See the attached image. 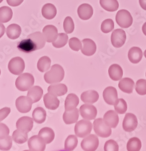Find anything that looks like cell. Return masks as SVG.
Masks as SVG:
<instances>
[{"label":"cell","mask_w":146,"mask_h":151,"mask_svg":"<svg viewBox=\"0 0 146 151\" xmlns=\"http://www.w3.org/2000/svg\"><path fill=\"white\" fill-rule=\"evenodd\" d=\"M12 137L13 140L18 144H23L28 140L27 133L24 132L18 129L13 132Z\"/></svg>","instance_id":"cell-37"},{"label":"cell","mask_w":146,"mask_h":151,"mask_svg":"<svg viewBox=\"0 0 146 151\" xmlns=\"http://www.w3.org/2000/svg\"><path fill=\"white\" fill-rule=\"evenodd\" d=\"M82 46L81 52L85 56H91L93 55L96 51V45L91 39H84L82 41Z\"/></svg>","instance_id":"cell-15"},{"label":"cell","mask_w":146,"mask_h":151,"mask_svg":"<svg viewBox=\"0 0 146 151\" xmlns=\"http://www.w3.org/2000/svg\"><path fill=\"white\" fill-rule=\"evenodd\" d=\"M33 102L32 99L28 96H20L16 100V107L21 113L29 112L32 106Z\"/></svg>","instance_id":"cell-9"},{"label":"cell","mask_w":146,"mask_h":151,"mask_svg":"<svg viewBox=\"0 0 146 151\" xmlns=\"http://www.w3.org/2000/svg\"><path fill=\"white\" fill-rule=\"evenodd\" d=\"M100 96L98 92L95 90H90L83 92L81 95V99L85 104H93L98 101Z\"/></svg>","instance_id":"cell-23"},{"label":"cell","mask_w":146,"mask_h":151,"mask_svg":"<svg viewBox=\"0 0 146 151\" xmlns=\"http://www.w3.org/2000/svg\"><path fill=\"white\" fill-rule=\"evenodd\" d=\"M46 143L43 138L38 135H33L28 140V146L30 150L43 151L46 149Z\"/></svg>","instance_id":"cell-12"},{"label":"cell","mask_w":146,"mask_h":151,"mask_svg":"<svg viewBox=\"0 0 146 151\" xmlns=\"http://www.w3.org/2000/svg\"><path fill=\"white\" fill-rule=\"evenodd\" d=\"M10 108L9 107H5L0 109V122L4 120L10 114Z\"/></svg>","instance_id":"cell-49"},{"label":"cell","mask_w":146,"mask_h":151,"mask_svg":"<svg viewBox=\"0 0 146 151\" xmlns=\"http://www.w3.org/2000/svg\"><path fill=\"white\" fill-rule=\"evenodd\" d=\"M139 3L141 8L146 10V0H139Z\"/></svg>","instance_id":"cell-52"},{"label":"cell","mask_w":146,"mask_h":151,"mask_svg":"<svg viewBox=\"0 0 146 151\" xmlns=\"http://www.w3.org/2000/svg\"><path fill=\"white\" fill-rule=\"evenodd\" d=\"M38 135L41 137L46 144H49L53 142L55 138V132L53 130L50 128H43L39 133Z\"/></svg>","instance_id":"cell-31"},{"label":"cell","mask_w":146,"mask_h":151,"mask_svg":"<svg viewBox=\"0 0 146 151\" xmlns=\"http://www.w3.org/2000/svg\"><path fill=\"white\" fill-rule=\"evenodd\" d=\"M92 123L88 120H81L78 122L75 127V135L80 138H84L89 135L92 129Z\"/></svg>","instance_id":"cell-4"},{"label":"cell","mask_w":146,"mask_h":151,"mask_svg":"<svg viewBox=\"0 0 146 151\" xmlns=\"http://www.w3.org/2000/svg\"><path fill=\"white\" fill-rule=\"evenodd\" d=\"M101 6L108 12H115L119 7L117 0H100Z\"/></svg>","instance_id":"cell-34"},{"label":"cell","mask_w":146,"mask_h":151,"mask_svg":"<svg viewBox=\"0 0 146 151\" xmlns=\"http://www.w3.org/2000/svg\"><path fill=\"white\" fill-rule=\"evenodd\" d=\"M115 27L114 22L112 19H107L104 20L101 26V30L104 33H108L112 32Z\"/></svg>","instance_id":"cell-42"},{"label":"cell","mask_w":146,"mask_h":151,"mask_svg":"<svg viewBox=\"0 0 146 151\" xmlns=\"http://www.w3.org/2000/svg\"><path fill=\"white\" fill-rule=\"evenodd\" d=\"M35 79L33 75L26 73L19 75L15 81V86L17 88L21 91H28L31 87L33 86Z\"/></svg>","instance_id":"cell-2"},{"label":"cell","mask_w":146,"mask_h":151,"mask_svg":"<svg viewBox=\"0 0 146 151\" xmlns=\"http://www.w3.org/2000/svg\"><path fill=\"white\" fill-rule=\"evenodd\" d=\"M126 41V34L121 29L115 30L111 35V42L115 48H120L124 45Z\"/></svg>","instance_id":"cell-8"},{"label":"cell","mask_w":146,"mask_h":151,"mask_svg":"<svg viewBox=\"0 0 146 151\" xmlns=\"http://www.w3.org/2000/svg\"><path fill=\"white\" fill-rule=\"evenodd\" d=\"M13 16L12 10L7 6L0 7V22L6 23L11 20Z\"/></svg>","instance_id":"cell-35"},{"label":"cell","mask_w":146,"mask_h":151,"mask_svg":"<svg viewBox=\"0 0 146 151\" xmlns=\"http://www.w3.org/2000/svg\"><path fill=\"white\" fill-rule=\"evenodd\" d=\"M138 126V120L135 115L132 113H127L123 122V129L128 132L134 131Z\"/></svg>","instance_id":"cell-11"},{"label":"cell","mask_w":146,"mask_h":151,"mask_svg":"<svg viewBox=\"0 0 146 151\" xmlns=\"http://www.w3.org/2000/svg\"><path fill=\"white\" fill-rule=\"evenodd\" d=\"M43 95V90L39 86H33L28 90L27 96L29 97L33 104L38 102Z\"/></svg>","instance_id":"cell-27"},{"label":"cell","mask_w":146,"mask_h":151,"mask_svg":"<svg viewBox=\"0 0 146 151\" xmlns=\"http://www.w3.org/2000/svg\"><path fill=\"white\" fill-rule=\"evenodd\" d=\"M63 27L65 32L67 34H70L75 29V25L74 21L70 17H67L63 23Z\"/></svg>","instance_id":"cell-43"},{"label":"cell","mask_w":146,"mask_h":151,"mask_svg":"<svg viewBox=\"0 0 146 151\" xmlns=\"http://www.w3.org/2000/svg\"><path fill=\"white\" fill-rule=\"evenodd\" d=\"M144 55L145 58H146V50H145V51H144Z\"/></svg>","instance_id":"cell-54"},{"label":"cell","mask_w":146,"mask_h":151,"mask_svg":"<svg viewBox=\"0 0 146 151\" xmlns=\"http://www.w3.org/2000/svg\"><path fill=\"white\" fill-rule=\"evenodd\" d=\"M145 77H146V73H145Z\"/></svg>","instance_id":"cell-57"},{"label":"cell","mask_w":146,"mask_h":151,"mask_svg":"<svg viewBox=\"0 0 146 151\" xmlns=\"http://www.w3.org/2000/svg\"><path fill=\"white\" fill-rule=\"evenodd\" d=\"M32 117L33 121H35L36 123L41 124L46 120V112L41 107L36 108L33 111Z\"/></svg>","instance_id":"cell-33"},{"label":"cell","mask_w":146,"mask_h":151,"mask_svg":"<svg viewBox=\"0 0 146 151\" xmlns=\"http://www.w3.org/2000/svg\"><path fill=\"white\" fill-rule=\"evenodd\" d=\"M21 33V28L18 24H12L9 25L6 29V34L9 38L16 40L20 36Z\"/></svg>","instance_id":"cell-30"},{"label":"cell","mask_w":146,"mask_h":151,"mask_svg":"<svg viewBox=\"0 0 146 151\" xmlns=\"http://www.w3.org/2000/svg\"><path fill=\"white\" fill-rule=\"evenodd\" d=\"M80 112L81 117L86 120H94L97 115L96 107L91 104H84L80 108Z\"/></svg>","instance_id":"cell-10"},{"label":"cell","mask_w":146,"mask_h":151,"mask_svg":"<svg viewBox=\"0 0 146 151\" xmlns=\"http://www.w3.org/2000/svg\"><path fill=\"white\" fill-rule=\"evenodd\" d=\"M116 21L121 28L130 27L133 23V18L130 12L125 9L119 10L116 15Z\"/></svg>","instance_id":"cell-5"},{"label":"cell","mask_w":146,"mask_h":151,"mask_svg":"<svg viewBox=\"0 0 146 151\" xmlns=\"http://www.w3.org/2000/svg\"><path fill=\"white\" fill-rule=\"evenodd\" d=\"M5 31H6V29L3 24L0 22V38H1V37L4 35Z\"/></svg>","instance_id":"cell-51"},{"label":"cell","mask_w":146,"mask_h":151,"mask_svg":"<svg viewBox=\"0 0 146 151\" xmlns=\"http://www.w3.org/2000/svg\"><path fill=\"white\" fill-rule=\"evenodd\" d=\"M27 37L32 40L35 43L36 50H40L45 46L46 40L43 33L36 32L29 35Z\"/></svg>","instance_id":"cell-20"},{"label":"cell","mask_w":146,"mask_h":151,"mask_svg":"<svg viewBox=\"0 0 146 151\" xmlns=\"http://www.w3.org/2000/svg\"><path fill=\"white\" fill-rule=\"evenodd\" d=\"M78 118L79 110L77 108L69 111L66 110L63 116V120L67 124H70L77 122Z\"/></svg>","instance_id":"cell-22"},{"label":"cell","mask_w":146,"mask_h":151,"mask_svg":"<svg viewBox=\"0 0 146 151\" xmlns=\"http://www.w3.org/2000/svg\"><path fill=\"white\" fill-rule=\"evenodd\" d=\"M115 111L119 114H124L127 110V105L123 99H118L114 104Z\"/></svg>","instance_id":"cell-40"},{"label":"cell","mask_w":146,"mask_h":151,"mask_svg":"<svg viewBox=\"0 0 146 151\" xmlns=\"http://www.w3.org/2000/svg\"><path fill=\"white\" fill-rule=\"evenodd\" d=\"M134 81L129 78L121 79L118 83L119 88L123 92L127 94L132 93L133 88H134Z\"/></svg>","instance_id":"cell-24"},{"label":"cell","mask_w":146,"mask_h":151,"mask_svg":"<svg viewBox=\"0 0 146 151\" xmlns=\"http://www.w3.org/2000/svg\"><path fill=\"white\" fill-rule=\"evenodd\" d=\"M12 137L8 135L6 138H0V150H9L12 146Z\"/></svg>","instance_id":"cell-44"},{"label":"cell","mask_w":146,"mask_h":151,"mask_svg":"<svg viewBox=\"0 0 146 151\" xmlns=\"http://www.w3.org/2000/svg\"><path fill=\"white\" fill-rule=\"evenodd\" d=\"M99 146V139L98 137L94 134H90L84 137L81 143L82 150L86 151H95Z\"/></svg>","instance_id":"cell-6"},{"label":"cell","mask_w":146,"mask_h":151,"mask_svg":"<svg viewBox=\"0 0 146 151\" xmlns=\"http://www.w3.org/2000/svg\"><path fill=\"white\" fill-rule=\"evenodd\" d=\"M77 137L74 135H70L67 137L64 143V149L67 151L74 150L78 145Z\"/></svg>","instance_id":"cell-39"},{"label":"cell","mask_w":146,"mask_h":151,"mask_svg":"<svg viewBox=\"0 0 146 151\" xmlns=\"http://www.w3.org/2000/svg\"><path fill=\"white\" fill-rule=\"evenodd\" d=\"M18 48L24 53H30L36 50L35 43L29 38L24 40L17 45Z\"/></svg>","instance_id":"cell-28"},{"label":"cell","mask_w":146,"mask_h":151,"mask_svg":"<svg viewBox=\"0 0 146 151\" xmlns=\"http://www.w3.org/2000/svg\"><path fill=\"white\" fill-rule=\"evenodd\" d=\"M93 129L95 134L102 138H107L112 134L111 128L101 118L95 119L93 122Z\"/></svg>","instance_id":"cell-3"},{"label":"cell","mask_w":146,"mask_h":151,"mask_svg":"<svg viewBox=\"0 0 146 151\" xmlns=\"http://www.w3.org/2000/svg\"><path fill=\"white\" fill-rule=\"evenodd\" d=\"M8 69L14 75H20L25 69V62L20 57L12 58L9 62Z\"/></svg>","instance_id":"cell-7"},{"label":"cell","mask_w":146,"mask_h":151,"mask_svg":"<svg viewBox=\"0 0 146 151\" xmlns=\"http://www.w3.org/2000/svg\"><path fill=\"white\" fill-rule=\"evenodd\" d=\"M103 99L106 104L114 105L118 100V93L115 87L108 86L103 91Z\"/></svg>","instance_id":"cell-14"},{"label":"cell","mask_w":146,"mask_h":151,"mask_svg":"<svg viewBox=\"0 0 146 151\" xmlns=\"http://www.w3.org/2000/svg\"><path fill=\"white\" fill-rule=\"evenodd\" d=\"M142 30L144 35L146 36V22L143 24L142 27Z\"/></svg>","instance_id":"cell-53"},{"label":"cell","mask_w":146,"mask_h":151,"mask_svg":"<svg viewBox=\"0 0 146 151\" xmlns=\"http://www.w3.org/2000/svg\"><path fill=\"white\" fill-rule=\"evenodd\" d=\"M3 1V0H0V3H1Z\"/></svg>","instance_id":"cell-55"},{"label":"cell","mask_w":146,"mask_h":151,"mask_svg":"<svg viewBox=\"0 0 146 151\" xmlns=\"http://www.w3.org/2000/svg\"><path fill=\"white\" fill-rule=\"evenodd\" d=\"M41 12L43 17L47 19H52L56 15V7L51 3H47L44 5Z\"/></svg>","instance_id":"cell-29"},{"label":"cell","mask_w":146,"mask_h":151,"mask_svg":"<svg viewBox=\"0 0 146 151\" xmlns=\"http://www.w3.org/2000/svg\"><path fill=\"white\" fill-rule=\"evenodd\" d=\"M103 120L111 128H115L119 123L118 113L113 110H109L105 113Z\"/></svg>","instance_id":"cell-16"},{"label":"cell","mask_w":146,"mask_h":151,"mask_svg":"<svg viewBox=\"0 0 146 151\" xmlns=\"http://www.w3.org/2000/svg\"><path fill=\"white\" fill-rule=\"evenodd\" d=\"M33 119L30 117L24 116L20 118L16 123L17 128L24 132L28 133L33 128Z\"/></svg>","instance_id":"cell-13"},{"label":"cell","mask_w":146,"mask_h":151,"mask_svg":"<svg viewBox=\"0 0 146 151\" xmlns=\"http://www.w3.org/2000/svg\"><path fill=\"white\" fill-rule=\"evenodd\" d=\"M64 74L65 73L63 68L60 65L55 64L52 66L51 70L45 73L44 79L47 83H57L63 80Z\"/></svg>","instance_id":"cell-1"},{"label":"cell","mask_w":146,"mask_h":151,"mask_svg":"<svg viewBox=\"0 0 146 151\" xmlns=\"http://www.w3.org/2000/svg\"><path fill=\"white\" fill-rule=\"evenodd\" d=\"M9 129L5 124L0 122V138H4L9 134Z\"/></svg>","instance_id":"cell-48"},{"label":"cell","mask_w":146,"mask_h":151,"mask_svg":"<svg viewBox=\"0 0 146 151\" xmlns=\"http://www.w3.org/2000/svg\"><path fill=\"white\" fill-rule=\"evenodd\" d=\"M135 90L137 93L141 96L146 94V80L139 79L135 85Z\"/></svg>","instance_id":"cell-45"},{"label":"cell","mask_w":146,"mask_h":151,"mask_svg":"<svg viewBox=\"0 0 146 151\" xmlns=\"http://www.w3.org/2000/svg\"><path fill=\"white\" fill-rule=\"evenodd\" d=\"M79 103V98L75 94H69L65 100V110L69 111L76 108Z\"/></svg>","instance_id":"cell-32"},{"label":"cell","mask_w":146,"mask_h":151,"mask_svg":"<svg viewBox=\"0 0 146 151\" xmlns=\"http://www.w3.org/2000/svg\"><path fill=\"white\" fill-rule=\"evenodd\" d=\"M51 60L48 57L46 56L41 57L37 63L38 70L41 73L47 71L51 67Z\"/></svg>","instance_id":"cell-36"},{"label":"cell","mask_w":146,"mask_h":151,"mask_svg":"<svg viewBox=\"0 0 146 151\" xmlns=\"http://www.w3.org/2000/svg\"><path fill=\"white\" fill-rule=\"evenodd\" d=\"M44 103L46 108L50 110L56 109L59 105V100L56 96L48 93L44 96Z\"/></svg>","instance_id":"cell-19"},{"label":"cell","mask_w":146,"mask_h":151,"mask_svg":"<svg viewBox=\"0 0 146 151\" xmlns=\"http://www.w3.org/2000/svg\"><path fill=\"white\" fill-rule=\"evenodd\" d=\"M68 42V36L66 33H59L56 40L52 42L54 47L59 48L65 46Z\"/></svg>","instance_id":"cell-41"},{"label":"cell","mask_w":146,"mask_h":151,"mask_svg":"<svg viewBox=\"0 0 146 151\" xmlns=\"http://www.w3.org/2000/svg\"><path fill=\"white\" fill-rule=\"evenodd\" d=\"M142 52L138 47H132L129 51L128 58L129 60L133 64H138L142 58Z\"/></svg>","instance_id":"cell-26"},{"label":"cell","mask_w":146,"mask_h":151,"mask_svg":"<svg viewBox=\"0 0 146 151\" xmlns=\"http://www.w3.org/2000/svg\"><path fill=\"white\" fill-rule=\"evenodd\" d=\"M43 33L47 42H53L55 41L58 35L57 28L53 25H47L45 26L43 29Z\"/></svg>","instance_id":"cell-18"},{"label":"cell","mask_w":146,"mask_h":151,"mask_svg":"<svg viewBox=\"0 0 146 151\" xmlns=\"http://www.w3.org/2000/svg\"><path fill=\"white\" fill-rule=\"evenodd\" d=\"M7 4L12 7L20 6L24 1V0H6Z\"/></svg>","instance_id":"cell-50"},{"label":"cell","mask_w":146,"mask_h":151,"mask_svg":"<svg viewBox=\"0 0 146 151\" xmlns=\"http://www.w3.org/2000/svg\"><path fill=\"white\" fill-rule=\"evenodd\" d=\"M108 75L113 81H120L123 78V70L118 64H112L108 68Z\"/></svg>","instance_id":"cell-25"},{"label":"cell","mask_w":146,"mask_h":151,"mask_svg":"<svg viewBox=\"0 0 146 151\" xmlns=\"http://www.w3.org/2000/svg\"><path fill=\"white\" fill-rule=\"evenodd\" d=\"M0 75H1V70H0Z\"/></svg>","instance_id":"cell-56"},{"label":"cell","mask_w":146,"mask_h":151,"mask_svg":"<svg viewBox=\"0 0 146 151\" xmlns=\"http://www.w3.org/2000/svg\"><path fill=\"white\" fill-rule=\"evenodd\" d=\"M142 147V143L137 137H133L127 143V150L128 151H139Z\"/></svg>","instance_id":"cell-38"},{"label":"cell","mask_w":146,"mask_h":151,"mask_svg":"<svg viewBox=\"0 0 146 151\" xmlns=\"http://www.w3.org/2000/svg\"><path fill=\"white\" fill-rule=\"evenodd\" d=\"M48 93L51 94L58 96H62L66 94L67 92V87L65 84L63 83H54L48 87Z\"/></svg>","instance_id":"cell-21"},{"label":"cell","mask_w":146,"mask_h":151,"mask_svg":"<svg viewBox=\"0 0 146 151\" xmlns=\"http://www.w3.org/2000/svg\"><path fill=\"white\" fill-rule=\"evenodd\" d=\"M69 45L70 48L75 52H78L82 48V43L77 37H74L70 38L69 41Z\"/></svg>","instance_id":"cell-46"},{"label":"cell","mask_w":146,"mask_h":151,"mask_svg":"<svg viewBox=\"0 0 146 151\" xmlns=\"http://www.w3.org/2000/svg\"><path fill=\"white\" fill-rule=\"evenodd\" d=\"M104 150L105 151H118L119 146L115 140H109L106 142Z\"/></svg>","instance_id":"cell-47"},{"label":"cell","mask_w":146,"mask_h":151,"mask_svg":"<svg viewBox=\"0 0 146 151\" xmlns=\"http://www.w3.org/2000/svg\"><path fill=\"white\" fill-rule=\"evenodd\" d=\"M78 15L80 19L88 20L93 16V9L89 4H82L78 8Z\"/></svg>","instance_id":"cell-17"}]
</instances>
